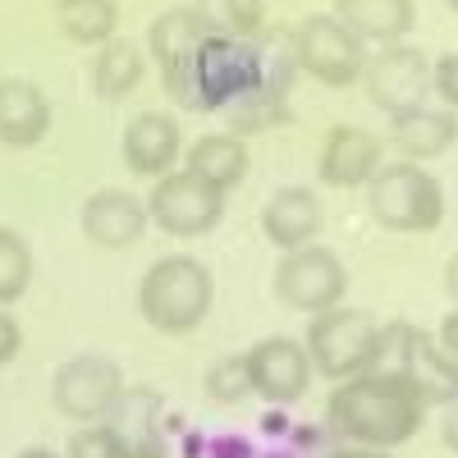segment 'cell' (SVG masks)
<instances>
[{
	"instance_id": "cell-31",
	"label": "cell",
	"mask_w": 458,
	"mask_h": 458,
	"mask_svg": "<svg viewBox=\"0 0 458 458\" xmlns=\"http://www.w3.org/2000/svg\"><path fill=\"white\" fill-rule=\"evenodd\" d=\"M440 440H445L449 454H458V399L440 408Z\"/></svg>"
},
{
	"instance_id": "cell-24",
	"label": "cell",
	"mask_w": 458,
	"mask_h": 458,
	"mask_svg": "<svg viewBox=\"0 0 458 458\" xmlns=\"http://www.w3.org/2000/svg\"><path fill=\"white\" fill-rule=\"evenodd\" d=\"M55 23L69 42L97 51L120 37V0H55Z\"/></svg>"
},
{
	"instance_id": "cell-14",
	"label": "cell",
	"mask_w": 458,
	"mask_h": 458,
	"mask_svg": "<svg viewBox=\"0 0 458 458\" xmlns=\"http://www.w3.org/2000/svg\"><path fill=\"white\" fill-rule=\"evenodd\" d=\"M79 225H83V239L92 248L124 252V248L142 243L151 216H147V202L124 193V188H97L79 211Z\"/></svg>"
},
{
	"instance_id": "cell-22",
	"label": "cell",
	"mask_w": 458,
	"mask_h": 458,
	"mask_svg": "<svg viewBox=\"0 0 458 458\" xmlns=\"http://www.w3.org/2000/svg\"><path fill=\"white\" fill-rule=\"evenodd\" d=\"M202 37H207V28H202V19H198L193 5H174V10L151 19V28H147V55L161 64V79H165V73H174L188 55L198 51Z\"/></svg>"
},
{
	"instance_id": "cell-9",
	"label": "cell",
	"mask_w": 458,
	"mask_h": 458,
	"mask_svg": "<svg viewBox=\"0 0 458 458\" xmlns=\"http://www.w3.org/2000/svg\"><path fill=\"white\" fill-rule=\"evenodd\" d=\"M124 371L114 358L106 353H79L55 367V380H51V403L60 417L79 427H92V422H106L110 408L124 399Z\"/></svg>"
},
{
	"instance_id": "cell-27",
	"label": "cell",
	"mask_w": 458,
	"mask_h": 458,
	"mask_svg": "<svg viewBox=\"0 0 458 458\" xmlns=\"http://www.w3.org/2000/svg\"><path fill=\"white\" fill-rule=\"evenodd\" d=\"M202 390H207V399L220 403V408L243 403V399L252 394L248 353H225V358H216V362L207 367V376H202Z\"/></svg>"
},
{
	"instance_id": "cell-28",
	"label": "cell",
	"mask_w": 458,
	"mask_h": 458,
	"mask_svg": "<svg viewBox=\"0 0 458 458\" xmlns=\"http://www.w3.org/2000/svg\"><path fill=\"white\" fill-rule=\"evenodd\" d=\"M64 458H129V449L120 445L106 422H92V427H73L69 445H64Z\"/></svg>"
},
{
	"instance_id": "cell-1",
	"label": "cell",
	"mask_w": 458,
	"mask_h": 458,
	"mask_svg": "<svg viewBox=\"0 0 458 458\" xmlns=\"http://www.w3.org/2000/svg\"><path fill=\"white\" fill-rule=\"evenodd\" d=\"M431 403L417 394L408 380L390 371H362L353 380H339L326 403V431L335 445L358 449H399L422 431Z\"/></svg>"
},
{
	"instance_id": "cell-19",
	"label": "cell",
	"mask_w": 458,
	"mask_h": 458,
	"mask_svg": "<svg viewBox=\"0 0 458 458\" xmlns=\"http://www.w3.org/2000/svg\"><path fill=\"white\" fill-rule=\"evenodd\" d=\"M51 133V101L28 79H0V142L5 147H37Z\"/></svg>"
},
{
	"instance_id": "cell-15",
	"label": "cell",
	"mask_w": 458,
	"mask_h": 458,
	"mask_svg": "<svg viewBox=\"0 0 458 458\" xmlns=\"http://www.w3.org/2000/svg\"><path fill=\"white\" fill-rule=\"evenodd\" d=\"M106 427L120 436L129 458H170L165 436V394L157 386H129L124 399L110 408Z\"/></svg>"
},
{
	"instance_id": "cell-11",
	"label": "cell",
	"mask_w": 458,
	"mask_h": 458,
	"mask_svg": "<svg viewBox=\"0 0 458 458\" xmlns=\"http://www.w3.org/2000/svg\"><path fill=\"white\" fill-rule=\"evenodd\" d=\"M362 88H367V101L386 114L417 110L431 97V60L408 42L376 47V55L367 60V73H362Z\"/></svg>"
},
{
	"instance_id": "cell-3",
	"label": "cell",
	"mask_w": 458,
	"mask_h": 458,
	"mask_svg": "<svg viewBox=\"0 0 458 458\" xmlns=\"http://www.w3.org/2000/svg\"><path fill=\"white\" fill-rule=\"evenodd\" d=\"M216 302V280L193 252L157 257L138 280V312L157 335H193Z\"/></svg>"
},
{
	"instance_id": "cell-6",
	"label": "cell",
	"mask_w": 458,
	"mask_h": 458,
	"mask_svg": "<svg viewBox=\"0 0 458 458\" xmlns=\"http://www.w3.org/2000/svg\"><path fill=\"white\" fill-rule=\"evenodd\" d=\"M308 358H312V371L326 376V380H353L362 371L376 367V349H380V321L371 312H358V308H330V312H317L308 317Z\"/></svg>"
},
{
	"instance_id": "cell-5",
	"label": "cell",
	"mask_w": 458,
	"mask_h": 458,
	"mask_svg": "<svg viewBox=\"0 0 458 458\" xmlns=\"http://www.w3.org/2000/svg\"><path fill=\"white\" fill-rule=\"evenodd\" d=\"M367 211L394 234H431L445 220V188L417 161H390L367 183Z\"/></svg>"
},
{
	"instance_id": "cell-13",
	"label": "cell",
	"mask_w": 458,
	"mask_h": 458,
	"mask_svg": "<svg viewBox=\"0 0 458 458\" xmlns=\"http://www.w3.org/2000/svg\"><path fill=\"white\" fill-rule=\"evenodd\" d=\"M386 165V138L362 124H335L317 151V179L326 188H367Z\"/></svg>"
},
{
	"instance_id": "cell-37",
	"label": "cell",
	"mask_w": 458,
	"mask_h": 458,
	"mask_svg": "<svg viewBox=\"0 0 458 458\" xmlns=\"http://www.w3.org/2000/svg\"><path fill=\"white\" fill-rule=\"evenodd\" d=\"M14 458H64V449H47V445H32V449H19Z\"/></svg>"
},
{
	"instance_id": "cell-26",
	"label": "cell",
	"mask_w": 458,
	"mask_h": 458,
	"mask_svg": "<svg viewBox=\"0 0 458 458\" xmlns=\"http://www.w3.org/2000/svg\"><path fill=\"white\" fill-rule=\"evenodd\" d=\"M32 284V248L19 229L0 225V308H14Z\"/></svg>"
},
{
	"instance_id": "cell-29",
	"label": "cell",
	"mask_w": 458,
	"mask_h": 458,
	"mask_svg": "<svg viewBox=\"0 0 458 458\" xmlns=\"http://www.w3.org/2000/svg\"><path fill=\"white\" fill-rule=\"evenodd\" d=\"M431 97H440L445 110H458V51H445L431 64Z\"/></svg>"
},
{
	"instance_id": "cell-36",
	"label": "cell",
	"mask_w": 458,
	"mask_h": 458,
	"mask_svg": "<svg viewBox=\"0 0 458 458\" xmlns=\"http://www.w3.org/2000/svg\"><path fill=\"white\" fill-rule=\"evenodd\" d=\"M261 427L271 431V436H284V412H280V408H271V412L261 417Z\"/></svg>"
},
{
	"instance_id": "cell-12",
	"label": "cell",
	"mask_w": 458,
	"mask_h": 458,
	"mask_svg": "<svg viewBox=\"0 0 458 458\" xmlns=\"http://www.w3.org/2000/svg\"><path fill=\"white\" fill-rule=\"evenodd\" d=\"M248 376H252V394L266 408H289L312 390V358L308 344L289 339V335H266L248 349Z\"/></svg>"
},
{
	"instance_id": "cell-38",
	"label": "cell",
	"mask_w": 458,
	"mask_h": 458,
	"mask_svg": "<svg viewBox=\"0 0 458 458\" xmlns=\"http://www.w3.org/2000/svg\"><path fill=\"white\" fill-rule=\"evenodd\" d=\"M445 5H449V10H454V14H458V0H445Z\"/></svg>"
},
{
	"instance_id": "cell-16",
	"label": "cell",
	"mask_w": 458,
	"mask_h": 458,
	"mask_svg": "<svg viewBox=\"0 0 458 458\" xmlns=\"http://www.w3.org/2000/svg\"><path fill=\"white\" fill-rule=\"evenodd\" d=\"M120 151H124V165H129L133 174H142V179L157 183V179H165L170 170H179L183 129H179L174 114H165V110H142V114H133V120H129Z\"/></svg>"
},
{
	"instance_id": "cell-17",
	"label": "cell",
	"mask_w": 458,
	"mask_h": 458,
	"mask_svg": "<svg viewBox=\"0 0 458 458\" xmlns=\"http://www.w3.org/2000/svg\"><path fill=\"white\" fill-rule=\"evenodd\" d=\"M321 225H326L321 198L312 193V188H298V183L271 193V202L261 207V234L271 239V248H280V252L317 243Z\"/></svg>"
},
{
	"instance_id": "cell-10",
	"label": "cell",
	"mask_w": 458,
	"mask_h": 458,
	"mask_svg": "<svg viewBox=\"0 0 458 458\" xmlns=\"http://www.w3.org/2000/svg\"><path fill=\"white\" fill-rule=\"evenodd\" d=\"M147 216L170 239H202V234H211V229L225 220V193L179 165L165 179L151 183Z\"/></svg>"
},
{
	"instance_id": "cell-32",
	"label": "cell",
	"mask_w": 458,
	"mask_h": 458,
	"mask_svg": "<svg viewBox=\"0 0 458 458\" xmlns=\"http://www.w3.org/2000/svg\"><path fill=\"white\" fill-rule=\"evenodd\" d=\"M211 458H252V449H248V440H239V436H220V440L211 445Z\"/></svg>"
},
{
	"instance_id": "cell-30",
	"label": "cell",
	"mask_w": 458,
	"mask_h": 458,
	"mask_svg": "<svg viewBox=\"0 0 458 458\" xmlns=\"http://www.w3.org/2000/svg\"><path fill=\"white\" fill-rule=\"evenodd\" d=\"M19 349H23V330L5 308H0V367H10L19 358Z\"/></svg>"
},
{
	"instance_id": "cell-2",
	"label": "cell",
	"mask_w": 458,
	"mask_h": 458,
	"mask_svg": "<svg viewBox=\"0 0 458 458\" xmlns=\"http://www.w3.org/2000/svg\"><path fill=\"white\" fill-rule=\"evenodd\" d=\"M161 88L179 110L198 114H225L234 101L252 97L261 88V47L239 42V37H216L207 32L198 51L188 55L174 73H165Z\"/></svg>"
},
{
	"instance_id": "cell-39",
	"label": "cell",
	"mask_w": 458,
	"mask_h": 458,
	"mask_svg": "<svg viewBox=\"0 0 458 458\" xmlns=\"http://www.w3.org/2000/svg\"><path fill=\"white\" fill-rule=\"evenodd\" d=\"M271 458H298V454H271Z\"/></svg>"
},
{
	"instance_id": "cell-21",
	"label": "cell",
	"mask_w": 458,
	"mask_h": 458,
	"mask_svg": "<svg viewBox=\"0 0 458 458\" xmlns=\"http://www.w3.org/2000/svg\"><path fill=\"white\" fill-rule=\"evenodd\" d=\"M183 170L198 174L211 188H220V193H229V188H239L248 179L252 157H248V142L239 133H202L183 151Z\"/></svg>"
},
{
	"instance_id": "cell-4",
	"label": "cell",
	"mask_w": 458,
	"mask_h": 458,
	"mask_svg": "<svg viewBox=\"0 0 458 458\" xmlns=\"http://www.w3.org/2000/svg\"><path fill=\"white\" fill-rule=\"evenodd\" d=\"M371 371H390V376L408 380L431 408H445V403L458 399V358L431 330L412 326V321H386L380 326V349H376Z\"/></svg>"
},
{
	"instance_id": "cell-18",
	"label": "cell",
	"mask_w": 458,
	"mask_h": 458,
	"mask_svg": "<svg viewBox=\"0 0 458 458\" xmlns=\"http://www.w3.org/2000/svg\"><path fill=\"white\" fill-rule=\"evenodd\" d=\"M390 147L399 151V161H436L458 142V110L445 106H417L403 114H390Z\"/></svg>"
},
{
	"instance_id": "cell-35",
	"label": "cell",
	"mask_w": 458,
	"mask_h": 458,
	"mask_svg": "<svg viewBox=\"0 0 458 458\" xmlns=\"http://www.w3.org/2000/svg\"><path fill=\"white\" fill-rule=\"evenodd\" d=\"M445 293L454 298V308H458V252L445 261Z\"/></svg>"
},
{
	"instance_id": "cell-7",
	"label": "cell",
	"mask_w": 458,
	"mask_h": 458,
	"mask_svg": "<svg viewBox=\"0 0 458 458\" xmlns=\"http://www.w3.org/2000/svg\"><path fill=\"white\" fill-rule=\"evenodd\" d=\"M293 55H298V73L326 83V88H353L367 73V42L358 32H349L335 14H308L293 28Z\"/></svg>"
},
{
	"instance_id": "cell-33",
	"label": "cell",
	"mask_w": 458,
	"mask_h": 458,
	"mask_svg": "<svg viewBox=\"0 0 458 458\" xmlns=\"http://www.w3.org/2000/svg\"><path fill=\"white\" fill-rule=\"evenodd\" d=\"M317 458H394L390 449H358V445H330L326 454H317Z\"/></svg>"
},
{
	"instance_id": "cell-23",
	"label": "cell",
	"mask_w": 458,
	"mask_h": 458,
	"mask_svg": "<svg viewBox=\"0 0 458 458\" xmlns=\"http://www.w3.org/2000/svg\"><path fill=\"white\" fill-rule=\"evenodd\" d=\"M142 69H147V55L133 37H110L106 47H97V60H92V88L101 101H124L129 92H138L142 83Z\"/></svg>"
},
{
	"instance_id": "cell-20",
	"label": "cell",
	"mask_w": 458,
	"mask_h": 458,
	"mask_svg": "<svg viewBox=\"0 0 458 458\" xmlns=\"http://www.w3.org/2000/svg\"><path fill=\"white\" fill-rule=\"evenodd\" d=\"M349 32H358L371 47H394L408 42V32L417 28V5L412 0H335L330 10Z\"/></svg>"
},
{
	"instance_id": "cell-8",
	"label": "cell",
	"mask_w": 458,
	"mask_h": 458,
	"mask_svg": "<svg viewBox=\"0 0 458 458\" xmlns=\"http://www.w3.org/2000/svg\"><path fill=\"white\" fill-rule=\"evenodd\" d=\"M344 293H349V266L326 243L293 248L276 266V298L289 312H308V317L330 312L344 302Z\"/></svg>"
},
{
	"instance_id": "cell-34",
	"label": "cell",
	"mask_w": 458,
	"mask_h": 458,
	"mask_svg": "<svg viewBox=\"0 0 458 458\" xmlns=\"http://www.w3.org/2000/svg\"><path fill=\"white\" fill-rule=\"evenodd\" d=\"M436 339H440V344H445V349H449V353L458 358V308H454V312H449V317L440 321V330H436Z\"/></svg>"
},
{
	"instance_id": "cell-25",
	"label": "cell",
	"mask_w": 458,
	"mask_h": 458,
	"mask_svg": "<svg viewBox=\"0 0 458 458\" xmlns=\"http://www.w3.org/2000/svg\"><path fill=\"white\" fill-rule=\"evenodd\" d=\"M193 10H198L202 28L216 37L257 42L266 32V0H193Z\"/></svg>"
}]
</instances>
